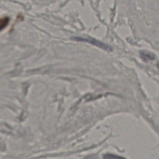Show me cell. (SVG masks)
Segmentation results:
<instances>
[{"label":"cell","mask_w":159,"mask_h":159,"mask_svg":"<svg viewBox=\"0 0 159 159\" xmlns=\"http://www.w3.org/2000/svg\"><path fill=\"white\" fill-rule=\"evenodd\" d=\"M75 39L76 40H79V41H84V42H88V43H90L93 45H96L101 48H103L104 50H110L111 49V47L109 46H108L107 45L101 42H99V41H98L97 40H95V39H86V38H81V37H75Z\"/></svg>","instance_id":"cell-1"},{"label":"cell","mask_w":159,"mask_h":159,"mask_svg":"<svg viewBox=\"0 0 159 159\" xmlns=\"http://www.w3.org/2000/svg\"><path fill=\"white\" fill-rule=\"evenodd\" d=\"M104 157H110V158H111V157H113V158H122V157H119V156H116V155H105V156H104Z\"/></svg>","instance_id":"cell-3"},{"label":"cell","mask_w":159,"mask_h":159,"mask_svg":"<svg viewBox=\"0 0 159 159\" xmlns=\"http://www.w3.org/2000/svg\"><path fill=\"white\" fill-rule=\"evenodd\" d=\"M9 18L8 17H3L0 18V31L4 29L9 24Z\"/></svg>","instance_id":"cell-2"}]
</instances>
